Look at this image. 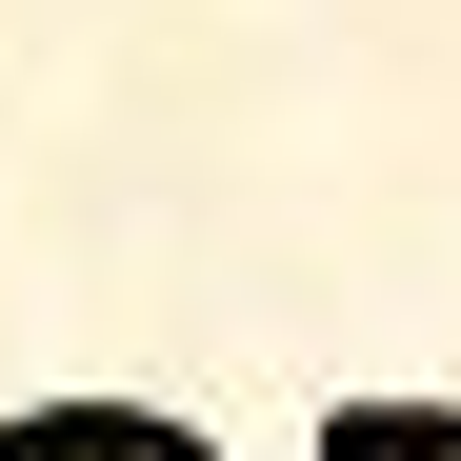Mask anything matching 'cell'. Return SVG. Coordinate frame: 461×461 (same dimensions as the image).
Returning <instances> with one entry per match:
<instances>
[{
  "instance_id": "7a4b0ae2",
  "label": "cell",
  "mask_w": 461,
  "mask_h": 461,
  "mask_svg": "<svg viewBox=\"0 0 461 461\" xmlns=\"http://www.w3.org/2000/svg\"><path fill=\"white\" fill-rule=\"evenodd\" d=\"M321 461H461V402H341Z\"/></svg>"
},
{
  "instance_id": "6da1fadb",
  "label": "cell",
  "mask_w": 461,
  "mask_h": 461,
  "mask_svg": "<svg viewBox=\"0 0 461 461\" xmlns=\"http://www.w3.org/2000/svg\"><path fill=\"white\" fill-rule=\"evenodd\" d=\"M0 461H201V441L140 402H41V421H0Z\"/></svg>"
}]
</instances>
